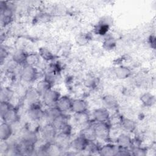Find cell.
Returning a JSON list of instances; mask_svg holds the SVG:
<instances>
[{
    "instance_id": "obj_38",
    "label": "cell",
    "mask_w": 156,
    "mask_h": 156,
    "mask_svg": "<svg viewBox=\"0 0 156 156\" xmlns=\"http://www.w3.org/2000/svg\"><path fill=\"white\" fill-rule=\"evenodd\" d=\"M148 42H149V44L151 45V48L154 49L155 47V36L154 35L149 36V37L148 38Z\"/></svg>"
},
{
    "instance_id": "obj_14",
    "label": "cell",
    "mask_w": 156,
    "mask_h": 156,
    "mask_svg": "<svg viewBox=\"0 0 156 156\" xmlns=\"http://www.w3.org/2000/svg\"><path fill=\"white\" fill-rule=\"evenodd\" d=\"M88 104L87 101L83 99L77 98L73 99L71 111L73 113H80L87 112Z\"/></svg>"
},
{
    "instance_id": "obj_28",
    "label": "cell",
    "mask_w": 156,
    "mask_h": 156,
    "mask_svg": "<svg viewBox=\"0 0 156 156\" xmlns=\"http://www.w3.org/2000/svg\"><path fill=\"white\" fill-rule=\"evenodd\" d=\"M117 45V42L116 38L112 35H105L103 41H102V48L105 51H112L115 49Z\"/></svg>"
},
{
    "instance_id": "obj_33",
    "label": "cell",
    "mask_w": 156,
    "mask_h": 156,
    "mask_svg": "<svg viewBox=\"0 0 156 156\" xmlns=\"http://www.w3.org/2000/svg\"><path fill=\"white\" fill-rule=\"evenodd\" d=\"M90 39V38L88 34H85V33L79 34L75 38L76 43L79 46L86 45L87 43H88Z\"/></svg>"
},
{
    "instance_id": "obj_21",
    "label": "cell",
    "mask_w": 156,
    "mask_h": 156,
    "mask_svg": "<svg viewBox=\"0 0 156 156\" xmlns=\"http://www.w3.org/2000/svg\"><path fill=\"white\" fill-rule=\"evenodd\" d=\"M113 74L118 79H126L132 74V70L126 66H118L113 70Z\"/></svg>"
},
{
    "instance_id": "obj_29",
    "label": "cell",
    "mask_w": 156,
    "mask_h": 156,
    "mask_svg": "<svg viewBox=\"0 0 156 156\" xmlns=\"http://www.w3.org/2000/svg\"><path fill=\"white\" fill-rule=\"evenodd\" d=\"M140 101L144 106L151 107L155 103V97L153 94L149 92H146L141 95Z\"/></svg>"
},
{
    "instance_id": "obj_34",
    "label": "cell",
    "mask_w": 156,
    "mask_h": 156,
    "mask_svg": "<svg viewBox=\"0 0 156 156\" xmlns=\"http://www.w3.org/2000/svg\"><path fill=\"white\" fill-rule=\"evenodd\" d=\"M131 155L135 156H145L147 154V149L140 145L134 146L130 148Z\"/></svg>"
},
{
    "instance_id": "obj_1",
    "label": "cell",
    "mask_w": 156,
    "mask_h": 156,
    "mask_svg": "<svg viewBox=\"0 0 156 156\" xmlns=\"http://www.w3.org/2000/svg\"><path fill=\"white\" fill-rule=\"evenodd\" d=\"M15 10L16 7L13 3L6 1L0 2L1 23L2 26L5 27L12 22Z\"/></svg>"
},
{
    "instance_id": "obj_35",
    "label": "cell",
    "mask_w": 156,
    "mask_h": 156,
    "mask_svg": "<svg viewBox=\"0 0 156 156\" xmlns=\"http://www.w3.org/2000/svg\"><path fill=\"white\" fill-rule=\"evenodd\" d=\"M0 102H1L0 103V115L1 118L13 105L10 102H9L1 101Z\"/></svg>"
},
{
    "instance_id": "obj_4",
    "label": "cell",
    "mask_w": 156,
    "mask_h": 156,
    "mask_svg": "<svg viewBox=\"0 0 156 156\" xmlns=\"http://www.w3.org/2000/svg\"><path fill=\"white\" fill-rule=\"evenodd\" d=\"M58 131L52 123H45L41 126L39 133L41 138L44 143H54Z\"/></svg>"
},
{
    "instance_id": "obj_20",
    "label": "cell",
    "mask_w": 156,
    "mask_h": 156,
    "mask_svg": "<svg viewBox=\"0 0 156 156\" xmlns=\"http://www.w3.org/2000/svg\"><path fill=\"white\" fill-rule=\"evenodd\" d=\"M102 103L104 104V107H105L109 111H115L118 109V101L116 98L112 95L107 94L104 96L102 98Z\"/></svg>"
},
{
    "instance_id": "obj_19",
    "label": "cell",
    "mask_w": 156,
    "mask_h": 156,
    "mask_svg": "<svg viewBox=\"0 0 156 156\" xmlns=\"http://www.w3.org/2000/svg\"><path fill=\"white\" fill-rule=\"evenodd\" d=\"M119 126L125 131L126 133H132L136 128V122L129 118L122 116Z\"/></svg>"
},
{
    "instance_id": "obj_15",
    "label": "cell",
    "mask_w": 156,
    "mask_h": 156,
    "mask_svg": "<svg viewBox=\"0 0 156 156\" xmlns=\"http://www.w3.org/2000/svg\"><path fill=\"white\" fill-rule=\"evenodd\" d=\"M13 133L12 125L5 122L2 121L0 124V139L1 141H8Z\"/></svg>"
},
{
    "instance_id": "obj_9",
    "label": "cell",
    "mask_w": 156,
    "mask_h": 156,
    "mask_svg": "<svg viewBox=\"0 0 156 156\" xmlns=\"http://www.w3.org/2000/svg\"><path fill=\"white\" fill-rule=\"evenodd\" d=\"M110 117V111L105 107H100L95 109L93 112L94 122H108Z\"/></svg>"
},
{
    "instance_id": "obj_22",
    "label": "cell",
    "mask_w": 156,
    "mask_h": 156,
    "mask_svg": "<svg viewBox=\"0 0 156 156\" xmlns=\"http://www.w3.org/2000/svg\"><path fill=\"white\" fill-rule=\"evenodd\" d=\"M27 52L23 49H16L12 55V60L20 66L25 64Z\"/></svg>"
},
{
    "instance_id": "obj_7",
    "label": "cell",
    "mask_w": 156,
    "mask_h": 156,
    "mask_svg": "<svg viewBox=\"0 0 156 156\" xmlns=\"http://www.w3.org/2000/svg\"><path fill=\"white\" fill-rule=\"evenodd\" d=\"M23 98L29 106L40 103L41 101V96L37 93L34 87H30L27 89L24 93Z\"/></svg>"
},
{
    "instance_id": "obj_5",
    "label": "cell",
    "mask_w": 156,
    "mask_h": 156,
    "mask_svg": "<svg viewBox=\"0 0 156 156\" xmlns=\"http://www.w3.org/2000/svg\"><path fill=\"white\" fill-rule=\"evenodd\" d=\"M60 96L61 94L58 90L51 88L41 96V101L46 107H54Z\"/></svg>"
},
{
    "instance_id": "obj_10",
    "label": "cell",
    "mask_w": 156,
    "mask_h": 156,
    "mask_svg": "<svg viewBox=\"0 0 156 156\" xmlns=\"http://www.w3.org/2000/svg\"><path fill=\"white\" fill-rule=\"evenodd\" d=\"M88 142L89 141L82 135L79 134L77 136L71 140L70 147L72 148L74 151L82 152L85 151Z\"/></svg>"
},
{
    "instance_id": "obj_2",
    "label": "cell",
    "mask_w": 156,
    "mask_h": 156,
    "mask_svg": "<svg viewBox=\"0 0 156 156\" xmlns=\"http://www.w3.org/2000/svg\"><path fill=\"white\" fill-rule=\"evenodd\" d=\"M39 72L37 67L24 65L20 71V79L24 83H31L35 82L38 78Z\"/></svg>"
},
{
    "instance_id": "obj_11",
    "label": "cell",
    "mask_w": 156,
    "mask_h": 156,
    "mask_svg": "<svg viewBox=\"0 0 156 156\" xmlns=\"http://www.w3.org/2000/svg\"><path fill=\"white\" fill-rule=\"evenodd\" d=\"M133 138L128 133H121L118 135L116 140V144L118 147L130 149L132 146Z\"/></svg>"
},
{
    "instance_id": "obj_18",
    "label": "cell",
    "mask_w": 156,
    "mask_h": 156,
    "mask_svg": "<svg viewBox=\"0 0 156 156\" xmlns=\"http://www.w3.org/2000/svg\"><path fill=\"white\" fill-rule=\"evenodd\" d=\"M73 114H74V121L76 125L80 127H82L83 128L91 123L90 115L87 112L80 113H73Z\"/></svg>"
},
{
    "instance_id": "obj_12",
    "label": "cell",
    "mask_w": 156,
    "mask_h": 156,
    "mask_svg": "<svg viewBox=\"0 0 156 156\" xmlns=\"http://www.w3.org/2000/svg\"><path fill=\"white\" fill-rule=\"evenodd\" d=\"M20 114L17 108L15 106H12L9 110L1 118L2 121L7 122L12 125L15 124L20 121Z\"/></svg>"
},
{
    "instance_id": "obj_25",
    "label": "cell",
    "mask_w": 156,
    "mask_h": 156,
    "mask_svg": "<svg viewBox=\"0 0 156 156\" xmlns=\"http://www.w3.org/2000/svg\"><path fill=\"white\" fill-rule=\"evenodd\" d=\"M15 96V91L9 87H2L0 91L1 101L11 102Z\"/></svg>"
},
{
    "instance_id": "obj_26",
    "label": "cell",
    "mask_w": 156,
    "mask_h": 156,
    "mask_svg": "<svg viewBox=\"0 0 156 156\" xmlns=\"http://www.w3.org/2000/svg\"><path fill=\"white\" fill-rule=\"evenodd\" d=\"M110 29V24L104 20L101 21L94 27V33L100 36H105Z\"/></svg>"
},
{
    "instance_id": "obj_6",
    "label": "cell",
    "mask_w": 156,
    "mask_h": 156,
    "mask_svg": "<svg viewBox=\"0 0 156 156\" xmlns=\"http://www.w3.org/2000/svg\"><path fill=\"white\" fill-rule=\"evenodd\" d=\"M26 115L29 121L40 122L43 118L44 110L40 103L29 105L26 110Z\"/></svg>"
},
{
    "instance_id": "obj_27",
    "label": "cell",
    "mask_w": 156,
    "mask_h": 156,
    "mask_svg": "<svg viewBox=\"0 0 156 156\" xmlns=\"http://www.w3.org/2000/svg\"><path fill=\"white\" fill-rule=\"evenodd\" d=\"M38 54H39L40 58L46 62L53 61L55 57L54 53L49 48L46 47L40 48L38 49Z\"/></svg>"
},
{
    "instance_id": "obj_23",
    "label": "cell",
    "mask_w": 156,
    "mask_h": 156,
    "mask_svg": "<svg viewBox=\"0 0 156 156\" xmlns=\"http://www.w3.org/2000/svg\"><path fill=\"white\" fill-rule=\"evenodd\" d=\"M80 134L82 135L88 141H95L97 140L95 131L91 122L87 126L83 127Z\"/></svg>"
},
{
    "instance_id": "obj_30",
    "label": "cell",
    "mask_w": 156,
    "mask_h": 156,
    "mask_svg": "<svg viewBox=\"0 0 156 156\" xmlns=\"http://www.w3.org/2000/svg\"><path fill=\"white\" fill-rule=\"evenodd\" d=\"M40 59L41 58L38 53L27 52L24 65L37 67L40 62Z\"/></svg>"
},
{
    "instance_id": "obj_8",
    "label": "cell",
    "mask_w": 156,
    "mask_h": 156,
    "mask_svg": "<svg viewBox=\"0 0 156 156\" xmlns=\"http://www.w3.org/2000/svg\"><path fill=\"white\" fill-rule=\"evenodd\" d=\"M72 102L73 99L69 96L67 95H61L55 106L61 113H65L68 111H71Z\"/></svg>"
},
{
    "instance_id": "obj_31",
    "label": "cell",
    "mask_w": 156,
    "mask_h": 156,
    "mask_svg": "<svg viewBox=\"0 0 156 156\" xmlns=\"http://www.w3.org/2000/svg\"><path fill=\"white\" fill-rule=\"evenodd\" d=\"M68 122V118L65 113H61L52 122L53 126L57 130L58 132L60 129Z\"/></svg>"
},
{
    "instance_id": "obj_24",
    "label": "cell",
    "mask_w": 156,
    "mask_h": 156,
    "mask_svg": "<svg viewBox=\"0 0 156 156\" xmlns=\"http://www.w3.org/2000/svg\"><path fill=\"white\" fill-rule=\"evenodd\" d=\"M34 88L36 90V91H37V93L41 97V96L44 93H46L49 89L52 88V85L48 81H47L45 79L43 78V79H40L36 82Z\"/></svg>"
},
{
    "instance_id": "obj_16",
    "label": "cell",
    "mask_w": 156,
    "mask_h": 156,
    "mask_svg": "<svg viewBox=\"0 0 156 156\" xmlns=\"http://www.w3.org/2000/svg\"><path fill=\"white\" fill-rule=\"evenodd\" d=\"M20 140L27 144L35 146L36 144L38 141V132L29 130L25 129L24 131L23 132L21 135Z\"/></svg>"
},
{
    "instance_id": "obj_3",
    "label": "cell",
    "mask_w": 156,
    "mask_h": 156,
    "mask_svg": "<svg viewBox=\"0 0 156 156\" xmlns=\"http://www.w3.org/2000/svg\"><path fill=\"white\" fill-rule=\"evenodd\" d=\"M96 136L98 140L108 141L110 136L111 126L108 122H94L93 124Z\"/></svg>"
},
{
    "instance_id": "obj_37",
    "label": "cell",
    "mask_w": 156,
    "mask_h": 156,
    "mask_svg": "<svg viewBox=\"0 0 156 156\" xmlns=\"http://www.w3.org/2000/svg\"><path fill=\"white\" fill-rule=\"evenodd\" d=\"M8 56V52L6 50V49L1 47V51H0V58H1V63Z\"/></svg>"
},
{
    "instance_id": "obj_17",
    "label": "cell",
    "mask_w": 156,
    "mask_h": 156,
    "mask_svg": "<svg viewBox=\"0 0 156 156\" xmlns=\"http://www.w3.org/2000/svg\"><path fill=\"white\" fill-rule=\"evenodd\" d=\"M61 113H61L55 106L47 107V108L44 110L43 119L46 121V123H52V121Z\"/></svg>"
},
{
    "instance_id": "obj_13",
    "label": "cell",
    "mask_w": 156,
    "mask_h": 156,
    "mask_svg": "<svg viewBox=\"0 0 156 156\" xmlns=\"http://www.w3.org/2000/svg\"><path fill=\"white\" fill-rule=\"evenodd\" d=\"M118 147L116 144L107 142L100 146L99 155L103 156L116 155Z\"/></svg>"
},
{
    "instance_id": "obj_32",
    "label": "cell",
    "mask_w": 156,
    "mask_h": 156,
    "mask_svg": "<svg viewBox=\"0 0 156 156\" xmlns=\"http://www.w3.org/2000/svg\"><path fill=\"white\" fill-rule=\"evenodd\" d=\"M95 141H89L85 151L88 152L90 154H99V151L100 146Z\"/></svg>"
},
{
    "instance_id": "obj_36",
    "label": "cell",
    "mask_w": 156,
    "mask_h": 156,
    "mask_svg": "<svg viewBox=\"0 0 156 156\" xmlns=\"http://www.w3.org/2000/svg\"><path fill=\"white\" fill-rule=\"evenodd\" d=\"M72 132H73V127L68 122L60 129V130L58 131V133L71 136L72 134Z\"/></svg>"
}]
</instances>
